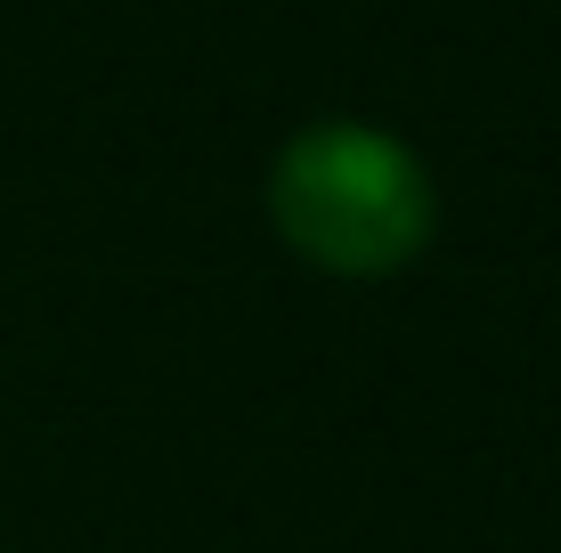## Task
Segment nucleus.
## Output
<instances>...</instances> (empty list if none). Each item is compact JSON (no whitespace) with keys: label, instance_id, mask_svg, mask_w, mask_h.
I'll return each instance as SVG.
<instances>
[{"label":"nucleus","instance_id":"f257e3e1","mask_svg":"<svg viewBox=\"0 0 561 553\" xmlns=\"http://www.w3.org/2000/svg\"><path fill=\"white\" fill-rule=\"evenodd\" d=\"M268 220L309 269L391 277L432 244L439 196L408 139L375 123H309L268 163Z\"/></svg>","mask_w":561,"mask_h":553}]
</instances>
